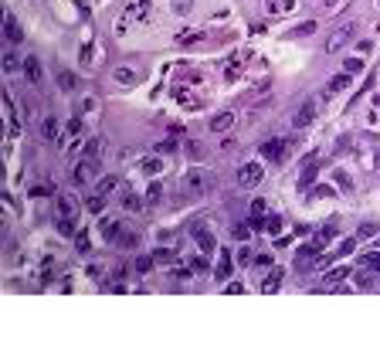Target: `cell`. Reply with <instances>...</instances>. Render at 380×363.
Wrapping results in <instances>:
<instances>
[{"label": "cell", "mask_w": 380, "mask_h": 363, "mask_svg": "<svg viewBox=\"0 0 380 363\" xmlns=\"http://www.w3.org/2000/svg\"><path fill=\"white\" fill-rule=\"evenodd\" d=\"M207 187H211V173H207V170H190V173L183 177V190L194 194V197L207 194Z\"/></svg>", "instance_id": "6da1fadb"}, {"label": "cell", "mask_w": 380, "mask_h": 363, "mask_svg": "<svg viewBox=\"0 0 380 363\" xmlns=\"http://www.w3.org/2000/svg\"><path fill=\"white\" fill-rule=\"evenodd\" d=\"M357 34V20H350V24H343L340 31H333L329 34V41H326V51H340L343 44H350V38Z\"/></svg>", "instance_id": "7a4b0ae2"}, {"label": "cell", "mask_w": 380, "mask_h": 363, "mask_svg": "<svg viewBox=\"0 0 380 363\" xmlns=\"http://www.w3.org/2000/svg\"><path fill=\"white\" fill-rule=\"evenodd\" d=\"M95 173H99V160H88V156H85V160L75 166L72 180H75V183H88V180H95Z\"/></svg>", "instance_id": "3957f363"}, {"label": "cell", "mask_w": 380, "mask_h": 363, "mask_svg": "<svg viewBox=\"0 0 380 363\" xmlns=\"http://www.w3.org/2000/svg\"><path fill=\"white\" fill-rule=\"evenodd\" d=\"M285 140H279V136H275V140H265V143H261V156H265V160H272V163H282V156H285Z\"/></svg>", "instance_id": "277c9868"}, {"label": "cell", "mask_w": 380, "mask_h": 363, "mask_svg": "<svg viewBox=\"0 0 380 363\" xmlns=\"http://www.w3.org/2000/svg\"><path fill=\"white\" fill-rule=\"evenodd\" d=\"M190 234H194V241L200 244V251H204V255H211V251L218 248V241H214V234H211L207 227H200V224H194V227H190Z\"/></svg>", "instance_id": "5b68a950"}, {"label": "cell", "mask_w": 380, "mask_h": 363, "mask_svg": "<svg viewBox=\"0 0 380 363\" xmlns=\"http://www.w3.org/2000/svg\"><path fill=\"white\" fill-rule=\"evenodd\" d=\"M316 262H319V248H316V244H305V248H299V251H296V268H299V272L312 268Z\"/></svg>", "instance_id": "8992f818"}, {"label": "cell", "mask_w": 380, "mask_h": 363, "mask_svg": "<svg viewBox=\"0 0 380 363\" xmlns=\"http://www.w3.org/2000/svg\"><path fill=\"white\" fill-rule=\"evenodd\" d=\"M258 180H261V166H258V163H244V166L238 170V183H241V187H255Z\"/></svg>", "instance_id": "52a82bcc"}, {"label": "cell", "mask_w": 380, "mask_h": 363, "mask_svg": "<svg viewBox=\"0 0 380 363\" xmlns=\"http://www.w3.org/2000/svg\"><path fill=\"white\" fill-rule=\"evenodd\" d=\"M231 268H234V258H231V251L221 248V258H218V265H214V279H218V282H228Z\"/></svg>", "instance_id": "ba28073f"}, {"label": "cell", "mask_w": 380, "mask_h": 363, "mask_svg": "<svg viewBox=\"0 0 380 363\" xmlns=\"http://www.w3.org/2000/svg\"><path fill=\"white\" fill-rule=\"evenodd\" d=\"M24 75H27V81H31L34 88H38V85L44 81V72H41V61H38L34 55H31V58H24Z\"/></svg>", "instance_id": "9c48e42d"}, {"label": "cell", "mask_w": 380, "mask_h": 363, "mask_svg": "<svg viewBox=\"0 0 380 363\" xmlns=\"http://www.w3.org/2000/svg\"><path fill=\"white\" fill-rule=\"evenodd\" d=\"M122 234H126L122 221H102V238L105 241H122Z\"/></svg>", "instance_id": "30bf717a"}, {"label": "cell", "mask_w": 380, "mask_h": 363, "mask_svg": "<svg viewBox=\"0 0 380 363\" xmlns=\"http://www.w3.org/2000/svg\"><path fill=\"white\" fill-rule=\"evenodd\" d=\"M312 116H316V105H312V102H305V105H299V109H296L292 126H296V129H305V126L312 122Z\"/></svg>", "instance_id": "8fae6325"}, {"label": "cell", "mask_w": 380, "mask_h": 363, "mask_svg": "<svg viewBox=\"0 0 380 363\" xmlns=\"http://www.w3.org/2000/svg\"><path fill=\"white\" fill-rule=\"evenodd\" d=\"M3 34H7V41H10V44L24 41V34H20V24H17V17H14V14H7V17H3Z\"/></svg>", "instance_id": "7c38bea8"}, {"label": "cell", "mask_w": 380, "mask_h": 363, "mask_svg": "<svg viewBox=\"0 0 380 363\" xmlns=\"http://www.w3.org/2000/svg\"><path fill=\"white\" fill-rule=\"evenodd\" d=\"M231 126H234V112H218L214 119H211V133H228Z\"/></svg>", "instance_id": "4fadbf2b"}, {"label": "cell", "mask_w": 380, "mask_h": 363, "mask_svg": "<svg viewBox=\"0 0 380 363\" xmlns=\"http://www.w3.org/2000/svg\"><path fill=\"white\" fill-rule=\"evenodd\" d=\"M112 78H116L119 85H136V81H140V72H136V68H126V65H119V68L112 72Z\"/></svg>", "instance_id": "5bb4252c"}, {"label": "cell", "mask_w": 380, "mask_h": 363, "mask_svg": "<svg viewBox=\"0 0 380 363\" xmlns=\"http://www.w3.org/2000/svg\"><path fill=\"white\" fill-rule=\"evenodd\" d=\"M41 129H44V140H51V143L61 136V126H58V119H55V116H48V119L41 122Z\"/></svg>", "instance_id": "9a60e30c"}, {"label": "cell", "mask_w": 380, "mask_h": 363, "mask_svg": "<svg viewBox=\"0 0 380 363\" xmlns=\"http://www.w3.org/2000/svg\"><path fill=\"white\" fill-rule=\"evenodd\" d=\"M282 275H285L282 268H272V272H268V279H265V285H261V292H275V289H279V282H282Z\"/></svg>", "instance_id": "2e32d148"}, {"label": "cell", "mask_w": 380, "mask_h": 363, "mask_svg": "<svg viewBox=\"0 0 380 363\" xmlns=\"http://www.w3.org/2000/svg\"><path fill=\"white\" fill-rule=\"evenodd\" d=\"M102 149H105V143L95 136V140H88V143H85V156H88V160H99V156H102Z\"/></svg>", "instance_id": "e0dca14e"}, {"label": "cell", "mask_w": 380, "mask_h": 363, "mask_svg": "<svg viewBox=\"0 0 380 363\" xmlns=\"http://www.w3.org/2000/svg\"><path fill=\"white\" fill-rule=\"evenodd\" d=\"M316 173H319V170H316V163H309V166L302 170V177H299V187H302V190H309V187L316 183Z\"/></svg>", "instance_id": "ac0fdd59"}, {"label": "cell", "mask_w": 380, "mask_h": 363, "mask_svg": "<svg viewBox=\"0 0 380 363\" xmlns=\"http://www.w3.org/2000/svg\"><path fill=\"white\" fill-rule=\"evenodd\" d=\"M58 218H75V197H61L58 201Z\"/></svg>", "instance_id": "d6986e66"}, {"label": "cell", "mask_w": 380, "mask_h": 363, "mask_svg": "<svg viewBox=\"0 0 380 363\" xmlns=\"http://www.w3.org/2000/svg\"><path fill=\"white\" fill-rule=\"evenodd\" d=\"M153 262H156V265H173L177 255H173L170 248H156V251H153Z\"/></svg>", "instance_id": "ffe728a7"}, {"label": "cell", "mask_w": 380, "mask_h": 363, "mask_svg": "<svg viewBox=\"0 0 380 363\" xmlns=\"http://www.w3.org/2000/svg\"><path fill=\"white\" fill-rule=\"evenodd\" d=\"M350 81H353V75H350V72L336 75V78H333V81H329V95H333V92H343V88H346V85H350Z\"/></svg>", "instance_id": "44dd1931"}, {"label": "cell", "mask_w": 380, "mask_h": 363, "mask_svg": "<svg viewBox=\"0 0 380 363\" xmlns=\"http://www.w3.org/2000/svg\"><path fill=\"white\" fill-rule=\"evenodd\" d=\"M55 227H58V234L75 238V224H72V218H58V221H55Z\"/></svg>", "instance_id": "7402d4cb"}, {"label": "cell", "mask_w": 380, "mask_h": 363, "mask_svg": "<svg viewBox=\"0 0 380 363\" xmlns=\"http://www.w3.org/2000/svg\"><path fill=\"white\" fill-rule=\"evenodd\" d=\"M265 7H268V14H285L292 7V0H265Z\"/></svg>", "instance_id": "603a6c76"}, {"label": "cell", "mask_w": 380, "mask_h": 363, "mask_svg": "<svg viewBox=\"0 0 380 363\" xmlns=\"http://www.w3.org/2000/svg\"><path fill=\"white\" fill-rule=\"evenodd\" d=\"M58 85H61V88H65V92H72V88H75L78 85V78L72 72H58Z\"/></svg>", "instance_id": "cb8c5ba5"}, {"label": "cell", "mask_w": 380, "mask_h": 363, "mask_svg": "<svg viewBox=\"0 0 380 363\" xmlns=\"http://www.w3.org/2000/svg\"><path fill=\"white\" fill-rule=\"evenodd\" d=\"M343 72L360 75V72H363V61H360V58H346V61H343Z\"/></svg>", "instance_id": "d4e9b609"}, {"label": "cell", "mask_w": 380, "mask_h": 363, "mask_svg": "<svg viewBox=\"0 0 380 363\" xmlns=\"http://www.w3.org/2000/svg\"><path fill=\"white\" fill-rule=\"evenodd\" d=\"M265 231H268V234H279V231H282V218H279V214L265 218Z\"/></svg>", "instance_id": "484cf974"}, {"label": "cell", "mask_w": 380, "mask_h": 363, "mask_svg": "<svg viewBox=\"0 0 380 363\" xmlns=\"http://www.w3.org/2000/svg\"><path fill=\"white\" fill-rule=\"evenodd\" d=\"M122 207H126V211H140V207H143V201H140L136 194H126V197H122Z\"/></svg>", "instance_id": "4316f807"}, {"label": "cell", "mask_w": 380, "mask_h": 363, "mask_svg": "<svg viewBox=\"0 0 380 363\" xmlns=\"http://www.w3.org/2000/svg\"><path fill=\"white\" fill-rule=\"evenodd\" d=\"M75 248L81 251V255H85V251L92 248V241H88V234H85V231H78V234H75Z\"/></svg>", "instance_id": "83f0119b"}, {"label": "cell", "mask_w": 380, "mask_h": 363, "mask_svg": "<svg viewBox=\"0 0 380 363\" xmlns=\"http://www.w3.org/2000/svg\"><path fill=\"white\" fill-rule=\"evenodd\" d=\"M102 207H105V194H95V197L88 201V211H95V214H102Z\"/></svg>", "instance_id": "f1b7e54d"}, {"label": "cell", "mask_w": 380, "mask_h": 363, "mask_svg": "<svg viewBox=\"0 0 380 363\" xmlns=\"http://www.w3.org/2000/svg\"><path fill=\"white\" fill-rule=\"evenodd\" d=\"M353 248H357V238H346V241H343V244L336 248V258H343V255H350Z\"/></svg>", "instance_id": "f546056e"}, {"label": "cell", "mask_w": 380, "mask_h": 363, "mask_svg": "<svg viewBox=\"0 0 380 363\" xmlns=\"http://www.w3.org/2000/svg\"><path fill=\"white\" fill-rule=\"evenodd\" d=\"M346 275H350V268H346V265H340V268H333V272L326 275V282H340V279H346Z\"/></svg>", "instance_id": "4dcf8cb0"}, {"label": "cell", "mask_w": 380, "mask_h": 363, "mask_svg": "<svg viewBox=\"0 0 380 363\" xmlns=\"http://www.w3.org/2000/svg\"><path fill=\"white\" fill-rule=\"evenodd\" d=\"M312 31H316V20H305V24H299L292 31V38H302V34H312Z\"/></svg>", "instance_id": "1f68e13d"}, {"label": "cell", "mask_w": 380, "mask_h": 363, "mask_svg": "<svg viewBox=\"0 0 380 363\" xmlns=\"http://www.w3.org/2000/svg\"><path fill=\"white\" fill-rule=\"evenodd\" d=\"M116 183H119L116 177H105V180L99 183V194H109V190H116Z\"/></svg>", "instance_id": "d6a6232c"}, {"label": "cell", "mask_w": 380, "mask_h": 363, "mask_svg": "<svg viewBox=\"0 0 380 363\" xmlns=\"http://www.w3.org/2000/svg\"><path fill=\"white\" fill-rule=\"evenodd\" d=\"M248 234H251V224H234V238L238 241H244Z\"/></svg>", "instance_id": "836d02e7"}, {"label": "cell", "mask_w": 380, "mask_h": 363, "mask_svg": "<svg viewBox=\"0 0 380 363\" xmlns=\"http://www.w3.org/2000/svg\"><path fill=\"white\" fill-rule=\"evenodd\" d=\"M190 7H194V0H173V10H177V14H190Z\"/></svg>", "instance_id": "e575fe53"}, {"label": "cell", "mask_w": 380, "mask_h": 363, "mask_svg": "<svg viewBox=\"0 0 380 363\" xmlns=\"http://www.w3.org/2000/svg\"><path fill=\"white\" fill-rule=\"evenodd\" d=\"M153 265H156V262H153V258H146V255H143V258H136V272H150Z\"/></svg>", "instance_id": "d590c367"}, {"label": "cell", "mask_w": 380, "mask_h": 363, "mask_svg": "<svg viewBox=\"0 0 380 363\" xmlns=\"http://www.w3.org/2000/svg\"><path fill=\"white\" fill-rule=\"evenodd\" d=\"M146 197H150V201H160V197H163V183H150Z\"/></svg>", "instance_id": "8d00e7d4"}, {"label": "cell", "mask_w": 380, "mask_h": 363, "mask_svg": "<svg viewBox=\"0 0 380 363\" xmlns=\"http://www.w3.org/2000/svg\"><path fill=\"white\" fill-rule=\"evenodd\" d=\"M251 262H255V255H251L248 248H241V251H238V265H251Z\"/></svg>", "instance_id": "74e56055"}, {"label": "cell", "mask_w": 380, "mask_h": 363, "mask_svg": "<svg viewBox=\"0 0 380 363\" xmlns=\"http://www.w3.org/2000/svg\"><path fill=\"white\" fill-rule=\"evenodd\" d=\"M187 153H190V160H200V156H204L200 143H187Z\"/></svg>", "instance_id": "f35d334b"}, {"label": "cell", "mask_w": 380, "mask_h": 363, "mask_svg": "<svg viewBox=\"0 0 380 363\" xmlns=\"http://www.w3.org/2000/svg\"><path fill=\"white\" fill-rule=\"evenodd\" d=\"M363 265H370V268H380V255H377V251L363 255Z\"/></svg>", "instance_id": "ab89813d"}, {"label": "cell", "mask_w": 380, "mask_h": 363, "mask_svg": "<svg viewBox=\"0 0 380 363\" xmlns=\"http://www.w3.org/2000/svg\"><path fill=\"white\" fill-rule=\"evenodd\" d=\"M143 170H146V173H160V160H143Z\"/></svg>", "instance_id": "60d3db41"}, {"label": "cell", "mask_w": 380, "mask_h": 363, "mask_svg": "<svg viewBox=\"0 0 380 363\" xmlns=\"http://www.w3.org/2000/svg\"><path fill=\"white\" fill-rule=\"evenodd\" d=\"M177 149V143L173 140H163V143H156V153H173Z\"/></svg>", "instance_id": "b9f144b4"}, {"label": "cell", "mask_w": 380, "mask_h": 363, "mask_svg": "<svg viewBox=\"0 0 380 363\" xmlns=\"http://www.w3.org/2000/svg\"><path fill=\"white\" fill-rule=\"evenodd\" d=\"M3 72H17V58L14 55H3Z\"/></svg>", "instance_id": "7bdbcfd3"}, {"label": "cell", "mask_w": 380, "mask_h": 363, "mask_svg": "<svg viewBox=\"0 0 380 363\" xmlns=\"http://www.w3.org/2000/svg\"><path fill=\"white\" fill-rule=\"evenodd\" d=\"M312 197H329L333 201V187H312Z\"/></svg>", "instance_id": "ee69618b"}, {"label": "cell", "mask_w": 380, "mask_h": 363, "mask_svg": "<svg viewBox=\"0 0 380 363\" xmlns=\"http://www.w3.org/2000/svg\"><path fill=\"white\" fill-rule=\"evenodd\" d=\"M190 268H194V272H207V258H194Z\"/></svg>", "instance_id": "f6af8a7d"}, {"label": "cell", "mask_w": 380, "mask_h": 363, "mask_svg": "<svg viewBox=\"0 0 380 363\" xmlns=\"http://www.w3.org/2000/svg\"><path fill=\"white\" fill-rule=\"evenodd\" d=\"M177 41H180V44H190V41H197V34H194V31H183Z\"/></svg>", "instance_id": "bcb514c9"}, {"label": "cell", "mask_w": 380, "mask_h": 363, "mask_svg": "<svg viewBox=\"0 0 380 363\" xmlns=\"http://www.w3.org/2000/svg\"><path fill=\"white\" fill-rule=\"evenodd\" d=\"M336 183H340V187H350V177H346L343 170H336Z\"/></svg>", "instance_id": "7dc6e473"}]
</instances>
